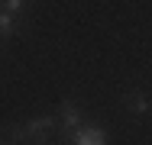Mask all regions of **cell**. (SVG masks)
<instances>
[{"label": "cell", "instance_id": "obj_2", "mask_svg": "<svg viewBox=\"0 0 152 145\" xmlns=\"http://www.w3.org/2000/svg\"><path fill=\"white\" fill-rule=\"evenodd\" d=\"M26 129V145H49V136L58 129V116H32L23 123Z\"/></svg>", "mask_w": 152, "mask_h": 145}, {"label": "cell", "instance_id": "obj_6", "mask_svg": "<svg viewBox=\"0 0 152 145\" xmlns=\"http://www.w3.org/2000/svg\"><path fill=\"white\" fill-rule=\"evenodd\" d=\"M0 10H7V13L20 16V13H26V10H29V0H0Z\"/></svg>", "mask_w": 152, "mask_h": 145}, {"label": "cell", "instance_id": "obj_7", "mask_svg": "<svg viewBox=\"0 0 152 145\" xmlns=\"http://www.w3.org/2000/svg\"><path fill=\"white\" fill-rule=\"evenodd\" d=\"M0 145H20V142H13V139L7 136V126H0Z\"/></svg>", "mask_w": 152, "mask_h": 145}, {"label": "cell", "instance_id": "obj_3", "mask_svg": "<svg viewBox=\"0 0 152 145\" xmlns=\"http://www.w3.org/2000/svg\"><path fill=\"white\" fill-rule=\"evenodd\" d=\"M123 107L133 116H146V113H152V97L146 90H126L123 94Z\"/></svg>", "mask_w": 152, "mask_h": 145}, {"label": "cell", "instance_id": "obj_1", "mask_svg": "<svg viewBox=\"0 0 152 145\" xmlns=\"http://www.w3.org/2000/svg\"><path fill=\"white\" fill-rule=\"evenodd\" d=\"M58 136H61V145H71L75 142V132L81 129V119H84V110L75 103V100H61L58 103Z\"/></svg>", "mask_w": 152, "mask_h": 145}, {"label": "cell", "instance_id": "obj_5", "mask_svg": "<svg viewBox=\"0 0 152 145\" xmlns=\"http://www.w3.org/2000/svg\"><path fill=\"white\" fill-rule=\"evenodd\" d=\"M16 36V16L0 10V39H13Z\"/></svg>", "mask_w": 152, "mask_h": 145}, {"label": "cell", "instance_id": "obj_4", "mask_svg": "<svg viewBox=\"0 0 152 145\" xmlns=\"http://www.w3.org/2000/svg\"><path fill=\"white\" fill-rule=\"evenodd\" d=\"M71 145H107V132L100 126H81L75 132V142Z\"/></svg>", "mask_w": 152, "mask_h": 145}]
</instances>
